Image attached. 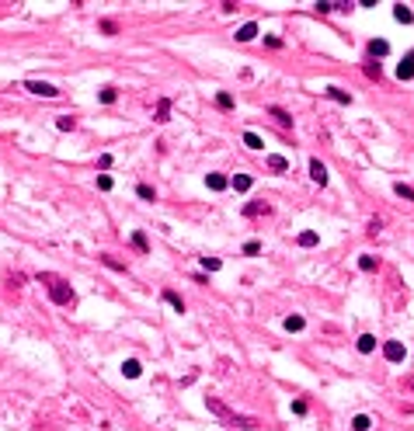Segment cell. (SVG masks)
<instances>
[{
  "instance_id": "obj_1",
  "label": "cell",
  "mask_w": 414,
  "mask_h": 431,
  "mask_svg": "<svg viewBox=\"0 0 414 431\" xmlns=\"http://www.w3.org/2000/svg\"><path fill=\"white\" fill-rule=\"evenodd\" d=\"M205 407H209V414H216L219 421L230 424V428H240V431H257V428H261L257 417H251V414H237L234 407H226L219 396H205Z\"/></svg>"
},
{
  "instance_id": "obj_2",
  "label": "cell",
  "mask_w": 414,
  "mask_h": 431,
  "mask_svg": "<svg viewBox=\"0 0 414 431\" xmlns=\"http://www.w3.org/2000/svg\"><path fill=\"white\" fill-rule=\"evenodd\" d=\"M39 282L49 289V299H53L56 306H70V303H73V289H70L66 278H59V275H53V272H42Z\"/></svg>"
},
{
  "instance_id": "obj_3",
  "label": "cell",
  "mask_w": 414,
  "mask_h": 431,
  "mask_svg": "<svg viewBox=\"0 0 414 431\" xmlns=\"http://www.w3.org/2000/svg\"><path fill=\"white\" fill-rule=\"evenodd\" d=\"M24 87H28L32 94H39V98H59V87L45 84V80H24Z\"/></svg>"
},
{
  "instance_id": "obj_4",
  "label": "cell",
  "mask_w": 414,
  "mask_h": 431,
  "mask_svg": "<svg viewBox=\"0 0 414 431\" xmlns=\"http://www.w3.org/2000/svg\"><path fill=\"white\" fill-rule=\"evenodd\" d=\"M404 355H407V352H404L400 341H386V344H383V358L394 362V365H397V362H404Z\"/></svg>"
},
{
  "instance_id": "obj_5",
  "label": "cell",
  "mask_w": 414,
  "mask_h": 431,
  "mask_svg": "<svg viewBox=\"0 0 414 431\" xmlns=\"http://www.w3.org/2000/svg\"><path fill=\"white\" fill-rule=\"evenodd\" d=\"M310 177H314V184L324 188V184H327V167H324L320 160H310Z\"/></svg>"
},
{
  "instance_id": "obj_6",
  "label": "cell",
  "mask_w": 414,
  "mask_h": 431,
  "mask_svg": "<svg viewBox=\"0 0 414 431\" xmlns=\"http://www.w3.org/2000/svg\"><path fill=\"white\" fill-rule=\"evenodd\" d=\"M397 77H400V80H411V77H414V52H407V56L400 59V66H397Z\"/></svg>"
},
{
  "instance_id": "obj_7",
  "label": "cell",
  "mask_w": 414,
  "mask_h": 431,
  "mask_svg": "<svg viewBox=\"0 0 414 431\" xmlns=\"http://www.w3.org/2000/svg\"><path fill=\"white\" fill-rule=\"evenodd\" d=\"M251 184H254L251 174H234L230 177V188H234V192H251Z\"/></svg>"
},
{
  "instance_id": "obj_8",
  "label": "cell",
  "mask_w": 414,
  "mask_h": 431,
  "mask_svg": "<svg viewBox=\"0 0 414 431\" xmlns=\"http://www.w3.org/2000/svg\"><path fill=\"white\" fill-rule=\"evenodd\" d=\"M268 212H272L268 202H247V205H244V216H251V219H254V216H268Z\"/></svg>"
},
{
  "instance_id": "obj_9",
  "label": "cell",
  "mask_w": 414,
  "mask_h": 431,
  "mask_svg": "<svg viewBox=\"0 0 414 431\" xmlns=\"http://www.w3.org/2000/svg\"><path fill=\"white\" fill-rule=\"evenodd\" d=\"M386 52H390V42H386V39H373V42H369V56H373V59H383Z\"/></svg>"
},
{
  "instance_id": "obj_10",
  "label": "cell",
  "mask_w": 414,
  "mask_h": 431,
  "mask_svg": "<svg viewBox=\"0 0 414 431\" xmlns=\"http://www.w3.org/2000/svg\"><path fill=\"white\" fill-rule=\"evenodd\" d=\"M268 115L275 118L278 125H286V129H289V125H293V115H289V112H286V108H278V104H272V108H268Z\"/></svg>"
},
{
  "instance_id": "obj_11",
  "label": "cell",
  "mask_w": 414,
  "mask_h": 431,
  "mask_svg": "<svg viewBox=\"0 0 414 431\" xmlns=\"http://www.w3.org/2000/svg\"><path fill=\"white\" fill-rule=\"evenodd\" d=\"M254 35H257V24H254V21H247L244 28H237V35H234V39H237V42H251Z\"/></svg>"
},
{
  "instance_id": "obj_12",
  "label": "cell",
  "mask_w": 414,
  "mask_h": 431,
  "mask_svg": "<svg viewBox=\"0 0 414 431\" xmlns=\"http://www.w3.org/2000/svg\"><path fill=\"white\" fill-rule=\"evenodd\" d=\"M324 94H327L331 101H338V104H352V94H348V91H341V87H327Z\"/></svg>"
},
{
  "instance_id": "obj_13",
  "label": "cell",
  "mask_w": 414,
  "mask_h": 431,
  "mask_svg": "<svg viewBox=\"0 0 414 431\" xmlns=\"http://www.w3.org/2000/svg\"><path fill=\"white\" fill-rule=\"evenodd\" d=\"M139 372H143V365H139L136 358H129V362H122V375H125V379H139Z\"/></svg>"
},
{
  "instance_id": "obj_14",
  "label": "cell",
  "mask_w": 414,
  "mask_h": 431,
  "mask_svg": "<svg viewBox=\"0 0 414 431\" xmlns=\"http://www.w3.org/2000/svg\"><path fill=\"white\" fill-rule=\"evenodd\" d=\"M394 18L400 21V24H411V21H414V11L407 7V4H397V7H394Z\"/></svg>"
},
{
  "instance_id": "obj_15",
  "label": "cell",
  "mask_w": 414,
  "mask_h": 431,
  "mask_svg": "<svg viewBox=\"0 0 414 431\" xmlns=\"http://www.w3.org/2000/svg\"><path fill=\"white\" fill-rule=\"evenodd\" d=\"M265 164H268V171H275V174L289 171V160H286V157H278V153H272V157L265 160Z\"/></svg>"
},
{
  "instance_id": "obj_16",
  "label": "cell",
  "mask_w": 414,
  "mask_h": 431,
  "mask_svg": "<svg viewBox=\"0 0 414 431\" xmlns=\"http://www.w3.org/2000/svg\"><path fill=\"white\" fill-rule=\"evenodd\" d=\"M205 184H209L213 192H223V188H230V177H223V174H209V177H205Z\"/></svg>"
},
{
  "instance_id": "obj_17",
  "label": "cell",
  "mask_w": 414,
  "mask_h": 431,
  "mask_svg": "<svg viewBox=\"0 0 414 431\" xmlns=\"http://www.w3.org/2000/svg\"><path fill=\"white\" fill-rule=\"evenodd\" d=\"M373 428V417L369 414H355L352 417V431H369Z\"/></svg>"
},
{
  "instance_id": "obj_18",
  "label": "cell",
  "mask_w": 414,
  "mask_h": 431,
  "mask_svg": "<svg viewBox=\"0 0 414 431\" xmlns=\"http://www.w3.org/2000/svg\"><path fill=\"white\" fill-rule=\"evenodd\" d=\"M314 7H317V14H331V11H345L348 4H331V0H317Z\"/></svg>"
},
{
  "instance_id": "obj_19",
  "label": "cell",
  "mask_w": 414,
  "mask_h": 431,
  "mask_svg": "<svg viewBox=\"0 0 414 431\" xmlns=\"http://www.w3.org/2000/svg\"><path fill=\"white\" fill-rule=\"evenodd\" d=\"M296 240H299V247H317V244H320V236H317L314 230H303Z\"/></svg>"
},
{
  "instance_id": "obj_20",
  "label": "cell",
  "mask_w": 414,
  "mask_h": 431,
  "mask_svg": "<svg viewBox=\"0 0 414 431\" xmlns=\"http://www.w3.org/2000/svg\"><path fill=\"white\" fill-rule=\"evenodd\" d=\"M358 352H362V355L376 352V337H373V334H362V337H358Z\"/></svg>"
},
{
  "instance_id": "obj_21",
  "label": "cell",
  "mask_w": 414,
  "mask_h": 431,
  "mask_svg": "<svg viewBox=\"0 0 414 431\" xmlns=\"http://www.w3.org/2000/svg\"><path fill=\"white\" fill-rule=\"evenodd\" d=\"M56 129H63V132H73V129H77V118H73V115H59V118H56Z\"/></svg>"
},
{
  "instance_id": "obj_22",
  "label": "cell",
  "mask_w": 414,
  "mask_h": 431,
  "mask_svg": "<svg viewBox=\"0 0 414 431\" xmlns=\"http://www.w3.org/2000/svg\"><path fill=\"white\" fill-rule=\"evenodd\" d=\"M358 268H362V272H376V268H379V257L362 254V257H358Z\"/></svg>"
},
{
  "instance_id": "obj_23",
  "label": "cell",
  "mask_w": 414,
  "mask_h": 431,
  "mask_svg": "<svg viewBox=\"0 0 414 431\" xmlns=\"http://www.w3.org/2000/svg\"><path fill=\"white\" fill-rule=\"evenodd\" d=\"M164 299H167V303H171V306H174L177 313H185V299H181V295H177L174 289H167V292H164Z\"/></svg>"
},
{
  "instance_id": "obj_24",
  "label": "cell",
  "mask_w": 414,
  "mask_h": 431,
  "mask_svg": "<svg viewBox=\"0 0 414 431\" xmlns=\"http://www.w3.org/2000/svg\"><path fill=\"white\" fill-rule=\"evenodd\" d=\"M115 98H118L115 87H101V91H98V101H101V104H115Z\"/></svg>"
},
{
  "instance_id": "obj_25",
  "label": "cell",
  "mask_w": 414,
  "mask_h": 431,
  "mask_svg": "<svg viewBox=\"0 0 414 431\" xmlns=\"http://www.w3.org/2000/svg\"><path fill=\"white\" fill-rule=\"evenodd\" d=\"M244 146H247V150H265V143H261L257 132H244Z\"/></svg>"
},
{
  "instance_id": "obj_26",
  "label": "cell",
  "mask_w": 414,
  "mask_h": 431,
  "mask_svg": "<svg viewBox=\"0 0 414 431\" xmlns=\"http://www.w3.org/2000/svg\"><path fill=\"white\" fill-rule=\"evenodd\" d=\"M167 115H171V98H160L157 101V122H167Z\"/></svg>"
},
{
  "instance_id": "obj_27",
  "label": "cell",
  "mask_w": 414,
  "mask_h": 431,
  "mask_svg": "<svg viewBox=\"0 0 414 431\" xmlns=\"http://www.w3.org/2000/svg\"><path fill=\"white\" fill-rule=\"evenodd\" d=\"M394 192H397V195H400V198H407V202H414V188H411V184H404V181H397V184H394Z\"/></svg>"
},
{
  "instance_id": "obj_28",
  "label": "cell",
  "mask_w": 414,
  "mask_h": 431,
  "mask_svg": "<svg viewBox=\"0 0 414 431\" xmlns=\"http://www.w3.org/2000/svg\"><path fill=\"white\" fill-rule=\"evenodd\" d=\"M303 327H306V320H303V316H286V331H303Z\"/></svg>"
},
{
  "instance_id": "obj_29",
  "label": "cell",
  "mask_w": 414,
  "mask_h": 431,
  "mask_svg": "<svg viewBox=\"0 0 414 431\" xmlns=\"http://www.w3.org/2000/svg\"><path fill=\"white\" fill-rule=\"evenodd\" d=\"M101 264H105V268H112V272H125V264H122V261H115L112 254H101Z\"/></svg>"
},
{
  "instance_id": "obj_30",
  "label": "cell",
  "mask_w": 414,
  "mask_h": 431,
  "mask_svg": "<svg viewBox=\"0 0 414 431\" xmlns=\"http://www.w3.org/2000/svg\"><path fill=\"white\" fill-rule=\"evenodd\" d=\"M216 104H219V108H223V112H230V108H234V94H226V91H219V94H216Z\"/></svg>"
},
{
  "instance_id": "obj_31",
  "label": "cell",
  "mask_w": 414,
  "mask_h": 431,
  "mask_svg": "<svg viewBox=\"0 0 414 431\" xmlns=\"http://www.w3.org/2000/svg\"><path fill=\"white\" fill-rule=\"evenodd\" d=\"M366 77H369V80H379V77H383V66H379L376 59H373V63H366Z\"/></svg>"
},
{
  "instance_id": "obj_32",
  "label": "cell",
  "mask_w": 414,
  "mask_h": 431,
  "mask_svg": "<svg viewBox=\"0 0 414 431\" xmlns=\"http://www.w3.org/2000/svg\"><path fill=\"white\" fill-rule=\"evenodd\" d=\"M133 244H136V251H143V254H146V251H150V240H146V233H133Z\"/></svg>"
},
{
  "instance_id": "obj_33",
  "label": "cell",
  "mask_w": 414,
  "mask_h": 431,
  "mask_svg": "<svg viewBox=\"0 0 414 431\" xmlns=\"http://www.w3.org/2000/svg\"><path fill=\"white\" fill-rule=\"evenodd\" d=\"M202 268H205V272H219L223 261H219V257H202Z\"/></svg>"
},
{
  "instance_id": "obj_34",
  "label": "cell",
  "mask_w": 414,
  "mask_h": 431,
  "mask_svg": "<svg viewBox=\"0 0 414 431\" xmlns=\"http://www.w3.org/2000/svg\"><path fill=\"white\" fill-rule=\"evenodd\" d=\"M136 195H139V198H146V202H153V198H157V192H153L150 184H139V188H136Z\"/></svg>"
},
{
  "instance_id": "obj_35",
  "label": "cell",
  "mask_w": 414,
  "mask_h": 431,
  "mask_svg": "<svg viewBox=\"0 0 414 431\" xmlns=\"http://www.w3.org/2000/svg\"><path fill=\"white\" fill-rule=\"evenodd\" d=\"M244 254H261V244H257V240H247V244H244Z\"/></svg>"
},
{
  "instance_id": "obj_36",
  "label": "cell",
  "mask_w": 414,
  "mask_h": 431,
  "mask_svg": "<svg viewBox=\"0 0 414 431\" xmlns=\"http://www.w3.org/2000/svg\"><path fill=\"white\" fill-rule=\"evenodd\" d=\"M98 188H101V192H112V177H108V174H98Z\"/></svg>"
},
{
  "instance_id": "obj_37",
  "label": "cell",
  "mask_w": 414,
  "mask_h": 431,
  "mask_svg": "<svg viewBox=\"0 0 414 431\" xmlns=\"http://www.w3.org/2000/svg\"><path fill=\"white\" fill-rule=\"evenodd\" d=\"M101 32H105V35H115L118 24H115V21H101Z\"/></svg>"
},
{
  "instance_id": "obj_38",
  "label": "cell",
  "mask_w": 414,
  "mask_h": 431,
  "mask_svg": "<svg viewBox=\"0 0 414 431\" xmlns=\"http://www.w3.org/2000/svg\"><path fill=\"white\" fill-rule=\"evenodd\" d=\"M379 230H383V223H379V219H369V226H366V233H379Z\"/></svg>"
},
{
  "instance_id": "obj_39",
  "label": "cell",
  "mask_w": 414,
  "mask_h": 431,
  "mask_svg": "<svg viewBox=\"0 0 414 431\" xmlns=\"http://www.w3.org/2000/svg\"><path fill=\"white\" fill-rule=\"evenodd\" d=\"M98 167H101V171H105V167H112V153H101V157H98Z\"/></svg>"
},
{
  "instance_id": "obj_40",
  "label": "cell",
  "mask_w": 414,
  "mask_h": 431,
  "mask_svg": "<svg viewBox=\"0 0 414 431\" xmlns=\"http://www.w3.org/2000/svg\"><path fill=\"white\" fill-rule=\"evenodd\" d=\"M293 414H306V400H293Z\"/></svg>"
},
{
  "instance_id": "obj_41",
  "label": "cell",
  "mask_w": 414,
  "mask_h": 431,
  "mask_svg": "<svg viewBox=\"0 0 414 431\" xmlns=\"http://www.w3.org/2000/svg\"><path fill=\"white\" fill-rule=\"evenodd\" d=\"M265 42H268L272 49H282V39H275V35H265Z\"/></svg>"
},
{
  "instance_id": "obj_42",
  "label": "cell",
  "mask_w": 414,
  "mask_h": 431,
  "mask_svg": "<svg viewBox=\"0 0 414 431\" xmlns=\"http://www.w3.org/2000/svg\"><path fill=\"white\" fill-rule=\"evenodd\" d=\"M404 386H407V390H411V393H414V379H407V383H404Z\"/></svg>"
}]
</instances>
